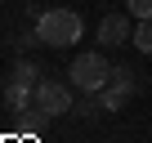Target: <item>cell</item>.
<instances>
[{
    "instance_id": "8",
    "label": "cell",
    "mask_w": 152,
    "mask_h": 143,
    "mask_svg": "<svg viewBox=\"0 0 152 143\" xmlns=\"http://www.w3.org/2000/svg\"><path fill=\"white\" fill-rule=\"evenodd\" d=\"M134 49H139V54H152V18H139V27H134Z\"/></svg>"
},
{
    "instance_id": "2",
    "label": "cell",
    "mask_w": 152,
    "mask_h": 143,
    "mask_svg": "<svg viewBox=\"0 0 152 143\" xmlns=\"http://www.w3.org/2000/svg\"><path fill=\"white\" fill-rule=\"evenodd\" d=\"M67 81H72V90H81V94H99L112 81V63L103 54H76L72 67H67Z\"/></svg>"
},
{
    "instance_id": "7",
    "label": "cell",
    "mask_w": 152,
    "mask_h": 143,
    "mask_svg": "<svg viewBox=\"0 0 152 143\" xmlns=\"http://www.w3.org/2000/svg\"><path fill=\"white\" fill-rule=\"evenodd\" d=\"M9 81H23V85H40V67L31 63V58H18L14 63V76Z\"/></svg>"
},
{
    "instance_id": "10",
    "label": "cell",
    "mask_w": 152,
    "mask_h": 143,
    "mask_svg": "<svg viewBox=\"0 0 152 143\" xmlns=\"http://www.w3.org/2000/svg\"><path fill=\"white\" fill-rule=\"evenodd\" d=\"M130 18H152V0H130Z\"/></svg>"
},
{
    "instance_id": "4",
    "label": "cell",
    "mask_w": 152,
    "mask_h": 143,
    "mask_svg": "<svg viewBox=\"0 0 152 143\" xmlns=\"http://www.w3.org/2000/svg\"><path fill=\"white\" fill-rule=\"evenodd\" d=\"M130 94H134V72H130V67H112V81H107L94 98H99L103 112H121Z\"/></svg>"
},
{
    "instance_id": "6",
    "label": "cell",
    "mask_w": 152,
    "mask_h": 143,
    "mask_svg": "<svg viewBox=\"0 0 152 143\" xmlns=\"http://www.w3.org/2000/svg\"><path fill=\"white\" fill-rule=\"evenodd\" d=\"M5 107H9L14 116H23V112H36V85L9 81V85H5Z\"/></svg>"
},
{
    "instance_id": "1",
    "label": "cell",
    "mask_w": 152,
    "mask_h": 143,
    "mask_svg": "<svg viewBox=\"0 0 152 143\" xmlns=\"http://www.w3.org/2000/svg\"><path fill=\"white\" fill-rule=\"evenodd\" d=\"M81 31H85V23H81L76 9H45V14H36V40L40 45L67 49V45L81 40Z\"/></svg>"
},
{
    "instance_id": "9",
    "label": "cell",
    "mask_w": 152,
    "mask_h": 143,
    "mask_svg": "<svg viewBox=\"0 0 152 143\" xmlns=\"http://www.w3.org/2000/svg\"><path fill=\"white\" fill-rule=\"evenodd\" d=\"M72 112H76V116H94V112H103V107H99V98H94V94H85V98L76 103Z\"/></svg>"
},
{
    "instance_id": "3",
    "label": "cell",
    "mask_w": 152,
    "mask_h": 143,
    "mask_svg": "<svg viewBox=\"0 0 152 143\" xmlns=\"http://www.w3.org/2000/svg\"><path fill=\"white\" fill-rule=\"evenodd\" d=\"M36 107H40L45 116H63V112H72V107H76V98H72V81L40 76V85H36Z\"/></svg>"
},
{
    "instance_id": "5",
    "label": "cell",
    "mask_w": 152,
    "mask_h": 143,
    "mask_svg": "<svg viewBox=\"0 0 152 143\" xmlns=\"http://www.w3.org/2000/svg\"><path fill=\"white\" fill-rule=\"evenodd\" d=\"M130 40H134V27H130L125 14H107V18L99 23V45L116 49V45H130Z\"/></svg>"
}]
</instances>
